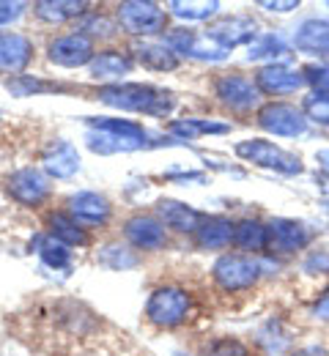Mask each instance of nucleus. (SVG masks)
Masks as SVG:
<instances>
[{"mask_svg": "<svg viewBox=\"0 0 329 356\" xmlns=\"http://www.w3.org/2000/svg\"><path fill=\"white\" fill-rule=\"evenodd\" d=\"M96 99L113 110L124 113H145L151 118H165L176 107V96L170 90L154 88L145 83H110L99 86Z\"/></svg>", "mask_w": 329, "mask_h": 356, "instance_id": "nucleus-1", "label": "nucleus"}, {"mask_svg": "<svg viewBox=\"0 0 329 356\" xmlns=\"http://www.w3.org/2000/svg\"><path fill=\"white\" fill-rule=\"evenodd\" d=\"M115 19L124 33L151 39L168 31V11L154 0H124L115 6Z\"/></svg>", "mask_w": 329, "mask_h": 356, "instance_id": "nucleus-2", "label": "nucleus"}, {"mask_svg": "<svg viewBox=\"0 0 329 356\" xmlns=\"http://www.w3.org/2000/svg\"><path fill=\"white\" fill-rule=\"evenodd\" d=\"M192 310V299L179 285H159L151 291L145 302V321L157 329H176L187 321Z\"/></svg>", "mask_w": 329, "mask_h": 356, "instance_id": "nucleus-3", "label": "nucleus"}, {"mask_svg": "<svg viewBox=\"0 0 329 356\" xmlns=\"http://www.w3.org/2000/svg\"><path fill=\"white\" fill-rule=\"evenodd\" d=\"M236 156L255 165V168H264V170H275L282 176H299L305 170L302 159L282 151L280 145L269 143V140H241L236 143Z\"/></svg>", "mask_w": 329, "mask_h": 356, "instance_id": "nucleus-4", "label": "nucleus"}, {"mask_svg": "<svg viewBox=\"0 0 329 356\" xmlns=\"http://www.w3.org/2000/svg\"><path fill=\"white\" fill-rule=\"evenodd\" d=\"M264 271V264L255 261L252 255H244V252H225L214 261L211 266V277L214 282L228 291V293H236V291H247L258 282Z\"/></svg>", "mask_w": 329, "mask_h": 356, "instance_id": "nucleus-5", "label": "nucleus"}, {"mask_svg": "<svg viewBox=\"0 0 329 356\" xmlns=\"http://www.w3.org/2000/svg\"><path fill=\"white\" fill-rule=\"evenodd\" d=\"M165 44L170 47L179 58H187V60H200V63H220L225 60L231 52L223 44H217L209 33H198L192 28H170L162 39Z\"/></svg>", "mask_w": 329, "mask_h": 356, "instance_id": "nucleus-6", "label": "nucleus"}, {"mask_svg": "<svg viewBox=\"0 0 329 356\" xmlns=\"http://www.w3.org/2000/svg\"><path fill=\"white\" fill-rule=\"evenodd\" d=\"M96 55L94 42L80 33V31H69V33H61L55 39H49L47 44V60L52 66H61V69H80V66H91Z\"/></svg>", "mask_w": 329, "mask_h": 356, "instance_id": "nucleus-7", "label": "nucleus"}, {"mask_svg": "<svg viewBox=\"0 0 329 356\" xmlns=\"http://www.w3.org/2000/svg\"><path fill=\"white\" fill-rule=\"evenodd\" d=\"M6 192L14 203L25 209H39L52 192L49 176L39 168H19L6 178Z\"/></svg>", "mask_w": 329, "mask_h": 356, "instance_id": "nucleus-8", "label": "nucleus"}, {"mask_svg": "<svg viewBox=\"0 0 329 356\" xmlns=\"http://www.w3.org/2000/svg\"><path fill=\"white\" fill-rule=\"evenodd\" d=\"M258 127L264 132L278 134V137H302L307 132V115L302 107L288 104V102H269L258 110Z\"/></svg>", "mask_w": 329, "mask_h": 356, "instance_id": "nucleus-9", "label": "nucleus"}, {"mask_svg": "<svg viewBox=\"0 0 329 356\" xmlns=\"http://www.w3.org/2000/svg\"><path fill=\"white\" fill-rule=\"evenodd\" d=\"M313 241V230L299 220L275 217L266 222V252L272 255H294Z\"/></svg>", "mask_w": 329, "mask_h": 356, "instance_id": "nucleus-10", "label": "nucleus"}, {"mask_svg": "<svg viewBox=\"0 0 329 356\" xmlns=\"http://www.w3.org/2000/svg\"><path fill=\"white\" fill-rule=\"evenodd\" d=\"M214 96L231 107L236 113H250L252 107H258L261 102V90L255 86V80L239 74V72H231V74H220L214 80Z\"/></svg>", "mask_w": 329, "mask_h": 356, "instance_id": "nucleus-11", "label": "nucleus"}, {"mask_svg": "<svg viewBox=\"0 0 329 356\" xmlns=\"http://www.w3.org/2000/svg\"><path fill=\"white\" fill-rule=\"evenodd\" d=\"M127 244L132 250H145V252H157V250H165L168 247V230L159 217H151V214H135L129 217L124 227H121Z\"/></svg>", "mask_w": 329, "mask_h": 356, "instance_id": "nucleus-12", "label": "nucleus"}, {"mask_svg": "<svg viewBox=\"0 0 329 356\" xmlns=\"http://www.w3.org/2000/svg\"><path fill=\"white\" fill-rule=\"evenodd\" d=\"M217 44H223L228 52L241 44H252L258 39V22L247 14H231V17H220L209 25L206 31Z\"/></svg>", "mask_w": 329, "mask_h": 356, "instance_id": "nucleus-13", "label": "nucleus"}, {"mask_svg": "<svg viewBox=\"0 0 329 356\" xmlns=\"http://www.w3.org/2000/svg\"><path fill=\"white\" fill-rule=\"evenodd\" d=\"M66 214L83 227H102L113 217V203L102 192H77L66 200Z\"/></svg>", "mask_w": 329, "mask_h": 356, "instance_id": "nucleus-14", "label": "nucleus"}, {"mask_svg": "<svg viewBox=\"0 0 329 356\" xmlns=\"http://www.w3.org/2000/svg\"><path fill=\"white\" fill-rule=\"evenodd\" d=\"M255 86L266 96H291V93L305 88L307 83H305L302 72H296L285 63H266L255 72Z\"/></svg>", "mask_w": 329, "mask_h": 356, "instance_id": "nucleus-15", "label": "nucleus"}, {"mask_svg": "<svg viewBox=\"0 0 329 356\" xmlns=\"http://www.w3.org/2000/svg\"><path fill=\"white\" fill-rule=\"evenodd\" d=\"M33 60V42L25 33H0V72L8 77L22 74Z\"/></svg>", "mask_w": 329, "mask_h": 356, "instance_id": "nucleus-16", "label": "nucleus"}, {"mask_svg": "<svg viewBox=\"0 0 329 356\" xmlns=\"http://www.w3.org/2000/svg\"><path fill=\"white\" fill-rule=\"evenodd\" d=\"M234 230H236V222L231 217L206 214L192 238H195V247H198V250L220 252V250H228V247L234 244Z\"/></svg>", "mask_w": 329, "mask_h": 356, "instance_id": "nucleus-17", "label": "nucleus"}, {"mask_svg": "<svg viewBox=\"0 0 329 356\" xmlns=\"http://www.w3.org/2000/svg\"><path fill=\"white\" fill-rule=\"evenodd\" d=\"M132 69H135L132 52L118 49V47L99 49L94 55V60H91V66H88L91 77H94V80H107V86H110V83H121Z\"/></svg>", "mask_w": 329, "mask_h": 356, "instance_id": "nucleus-18", "label": "nucleus"}, {"mask_svg": "<svg viewBox=\"0 0 329 356\" xmlns=\"http://www.w3.org/2000/svg\"><path fill=\"white\" fill-rule=\"evenodd\" d=\"M42 170L49 178H61V181L77 176L80 173V154H77V148L72 143H66V140L49 143L47 148H45V154H42Z\"/></svg>", "mask_w": 329, "mask_h": 356, "instance_id": "nucleus-19", "label": "nucleus"}, {"mask_svg": "<svg viewBox=\"0 0 329 356\" xmlns=\"http://www.w3.org/2000/svg\"><path fill=\"white\" fill-rule=\"evenodd\" d=\"M157 217L162 220L165 227H170V230H176V233H189V236H195V230L200 227L206 214H200V211L192 209L189 203L173 200V197H162V200L157 203Z\"/></svg>", "mask_w": 329, "mask_h": 356, "instance_id": "nucleus-20", "label": "nucleus"}, {"mask_svg": "<svg viewBox=\"0 0 329 356\" xmlns=\"http://www.w3.org/2000/svg\"><path fill=\"white\" fill-rule=\"evenodd\" d=\"M294 47L305 55H329V19L307 17L294 28Z\"/></svg>", "mask_w": 329, "mask_h": 356, "instance_id": "nucleus-21", "label": "nucleus"}, {"mask_svg": "<svg viewBox=\"0 0 329 356\" xmlns=\"http://www.w3.org/2000/svg\"><path fill=\"white\" fill-rule=\"evenodd\" d=\"M132 58L141 63L143 69H148V72H176L182 66V58L170 47L165 44V42H151V39L135 42Z\"/></svg>", "mask_w": 329, "mask_h": 356, "instance_id": "nucleus-22", "label": "nucleus"}, {"mask_svg": "<svg viewBox=\"0 0 329 356\" xmlns=\"http://www.w3.org/2000/svg\"><path fill=\"white\" fill-rule=\"evenodd\" d=\"M86 145L88 151H94L99 156H113V154H135L148 148V134L143 137H127V134H107V132H94L88 129L86 134Z\"/></svg>", "mask_w": 329, "mask_h": 356, "instance_id": "nucleus-23", "label": "nucleus"}, {"mask_svg": "<svg viewBox=\"0 0 329 356\" xmlns=\"http://www.w3.org/2000/svg\"><path fill=\"white\" fill-rule=\"evenodd\" d=\"M33 14L47 25H63L69 19H83L88 14L86 0H36Z\"/></svg>", "mask_w": 329, "mask_h": 356, "instance_id": "nucleus-24", "label": "nucleus"}, {"mask_svg": "<svg viewBox=\"0 0 329 356\" xmlns=\"http://www.w3.org/2000/svg\"><path fill=\"white\" fill-rule=\"evenodd\" d=\"M47 233L52 238L63 241L66 247H86L88 244L86 227L74 222L66 211H52V214H47Z\"/></svg>", "mask_w": 329, "mask_h": 356, "instance_id": "nucleus-25", "label": "nucleus"}, {"mask_svg": "<svg viewBox=\"0 0 329 356\" xmlns=\"http://www.w3.org/2000/svg\"><path fill=\"white\" fill-rule=\"evenodd\" d=\"M74 31H80V33H86L91 42H110V39H115L118 33H121V25H118V19H115V14H107V11H88L77 25H74Z\"/></svg>", "mask_w": 329, "mask_h": 356, "instance_id": "nucleus-26", "label": "nucleus"}, {"mask_svg": "<svg viewBox=\"0 0 329 356\" xmlns=\"http://www.w3.org/2000/svg\"><path fill=\"white\" fill-rule=\"evenodd\" d=\"M168 132L173 134L179 143H192L200 134H228V124H217V121H206V118H176L168 124Z\"/></svg>", "mask_w": 329, "mask_h": 356, "instance_id": "nucleus-27", "label": "nucleus"}, {"mask_svg": "<svg viewBox=\"0 0 329 356\" xmlns=\"http://www.w3.org/2000/svg\"><path fill=\"white\" fill-rule=\"evenodd\" d=\"M234 247H239L244 255H255L266 250V225L261 220H239L234 230Z\"/></svg>", "mask_w": 329, "mask_h": 356, "instance_id": "nucleus-28", "label": "nucleus"}, {"mask_svg": "<svg viewBox=\"0 0 329 356\" xmlns=\"http://www.w3.org/2000/svg\"><path fill=\"white\" fill-rule=\"evenodd\" d=\"M96 261H99V266L110 268V271H129V268L141 266L138 252L129 244H121V241L102 244L99 252H96Z\"/></svg>", "mask_w": 329, "mask_h": 356, "instance_id": "nucleus-29", "label": "nucleus"}, {"mask_svg": "<svg viewBox=\"0 0 329 356\" xmlns=\"http://www.w3.org/2000/svg\"><path fill=\"white\" fill-rule=\"evenodd\" d=\"M3 88L8 90L11 96H17V99H25V96H42V93H55V90H69V86L47 83V80H42L36 74H17V77H6Z\"/></svg>", "mask_w": 329, "mask_h": 356, "instance_id": "nucleus-30", "label": "nucleus"}, {"mask_svg": "<svg viewBox=\"0 0 329 356\" xmlns=\"http://www.w3.org/2000/svg\"><path fill=\"white\" fill-rule=\"evenodd\" d=\"M168 14H173L182 22H206L211 17L220 14V3L217 0H170L168 3Z\"/></svg>", "mask_w": 329, "mask_h": 356, "instance_id": "nucleus-31", "label": "nucleus"}, {"mask_svg": "<svg viewBox=\"0 0 329 356\" xmlns=\"http://www.w3.org/2000/svg\"><path fill=\"white\" fill-rule=\"evenodd\" d=\"M31 247L36 250V255H39L49 268H69L72 266V247H66L63 241L52 238L49 233L36 236Z\"/></svg>", "mask_w": 329, "mask_h": 356, "instance_id": "nucleus-32", "label": "nucleus"}, {"mask_svg": "<svg viewBox=\"0 0 329 356\" xmlns=\"http://www.w3.org/2000/svg\"><path fill=\"white\" fill-rule=\"evenodd\" d=\"M285 55H288V44L275 31L258 36L247 49V60H275V58H285Z\"/></svg>", "mask_w": 329, "mask_h": 356, "instance_id": "nucleus-33", "label": "nucleus"}, {"mask_svg": "<svg viewBox=\"0 0 329 356\" xmlns=\"http://www.w3.org/2000/svg\"><path fill=\"white\" fill-rule=\"evenodd\" d=\"M88 129L94 132H107V134H127V137H143L148 134L143 129V124L138 121H129V118H107V115H94V118H86Z\"/></svg>", "mask_w": 329, "mask_h": 356, "instance_id": "nucleus-34", "label": "nucleus"}, {"mask_svg": "<svg viewBox=\"0 0 329 356\" xmlns=\"http://www.w3.org/2000/svg\"><path fill=\"white\" fill-rule=\"evenodd\" d=\"M302 113L307 115V121L319 124V127H329V93H310L302 104Z\"/></svg>", "mask_w": 329, "mask_h": 356, "instance_id": "nucleus-35", "label": "nucleus"}, {"mask_svg": "<svg viewBox=\"0 0 329 356\" xmlns=\"http://www.w3.org/2000/svg\"><path fill=\"white\" fill-rule=\"evenodd\" d=\"M206 356H252V354H250V348L241 340H236V337H220V340H214L209 346V354Z\"/></svg>", "mask_w": 329, "mask_h": 356, "instance_id": "nucleus-36", "label": "nucleus"}, {"mask_svg": "<svg viewBox=\"0 0 329 356\" xmlns=\"http://www.w3.org/2000/svg\"><path fill=\"white\" fill-rule=\"evenodd\" d=\"M302 74H305V83L316 88V93H329V66L310 63V66L302 69Z\"/></svg>", "mask_w": 329, "mask_h": 356, "instance_id": "nucleus-37", "label": "nucleus"}, {"mask_svg": "<svg viewBox=\"0 0 329 356\" xmlns=\"http://www.w3.org/2000/svg\"><path fill=\"white\" fill-rule=\"evenodd\" d=\"M302 268H305L307 274H329V252L327 250H316V252H310V255L305 258Z\"/></svg>", "mask_w": 329, "mask_h": 356, "instance_id": "nucleus-38", "label": "nucleus"}, {"mask_svg": "<svg viewBox=\"0 0 329 356\" xmlns=\"http://www.w3.org/2000/svg\"><path fill=\"white\" fill-rule=\"evenodd\" d=\"M25 3L19 0H0V25H11L25 14Z\"/></svg>", "mask_w": 329, "mask_h": 356, "instance_id": "nucleus-39", "label": "nucleus"}, {"mask_svg": "<svg viewBox=\"0 0 329 356\" xmlns=\"http://www.w3.org/2000/svg\"><path fill=\"white\" fill-rule=\"evenodd\" d=\"M258 8L272 11V14H288V11L299 8V0H258Z\"/></svg>", "mask_w": 329, "mask_h": 356, "instance_id": "nucleus-40", "label": "nucleus"}, {"mask_svg": "<svg viewBox=\"0 0 329 356\" xmlns=\"http://www.w3.org/2000/svg\"><path fill=\"white\" fill-rule=\"evenodd\" d=\"M168 181L179 184V186H187V184H209V176L200 173V170H189V173H168Z\"/></svg>", "mask_w": 329, "mask_h": 356, "instance_id": "nucleus-41", "label": "nucleus"}, {"mask_svg": "<svg viewBox=\"0 0 329 356\" xmlns=\"http://www.w3.org/2000/svg\"><path fill=\"white\" fill-rule=\"evenodd\" d=\"M313 318H319V321H329V288L321 293V299L316 302V307H313Z\"/></svg>", "mask_w": 329, "mask_h": 356, "instance_id": "nucleus-42", "label": "nucleus"}, {"mask_svg": "<svg viewBox=\"0 0 329 356\" xmlns=\"http://www.w3.org/2000/svg\"><path fill=\"white\" fill-rule=\"evenodd\" d=\"M291 356H329V351L324 348V346H305V348L294 351Z\"/></svg>", "mask_w": 329, "mask_h": 356, "instance_id": "nucleus-43", "label": "nucleus"}, {"mask_svg": "<svg viewBox=\"0 0 329 356\" xmlns=\"http://www.w3.org/2000/svg\"><path fill=\"white\" fill-rule=\"evenodd\" d=\"M316 162H319L321 173H324V176H329V148H321V151L316 154Z\"/></svg>", "mask_w": 329, "mask_h": 356, "instance_id": "nucleus-44", "label": "nucleus"}, {"mask_svg": "<svg viewBox=\"0 0 329 356\" xmlns=\"http://www.w3.org/2000/svg\"><path fill=\"white\" fill-rule=\"evenodd\" d=\"M316 184H319V192H321V197L329 203V176H324V173H319L316 176Z\"/></svg>", "mask_w": 329, "mask_h": 356, "instance_id": "nucleus-45", "label": "nucleus"}, {"mask_svg": "<svg viewBox=\"0 0 329 356\" xmlns=\"http://www.w3.org/2000/svg\"><path fill=\"white\" fill-rule=\"evenodd\" d=\"M176 356H189V354H176Z\"/></svg>", "mask_w": 329, "mask_h": 356, "instance_id": "nucleus-46", "label": "nucleus"}, {"mask_svg": "<svg viewBox=\"0 0 329 356\" xmlns=\"http://www.w3.org/2000/svg\"><path fill=\"white\" fill-rule=\"evenodd\" d=\"M327 8H329V3H327Z\"/></svg>", "mask_w": 329, "mask_h": 356, "instance_id": "nucleus-47", "label": "nucleus"}]
</instances>
